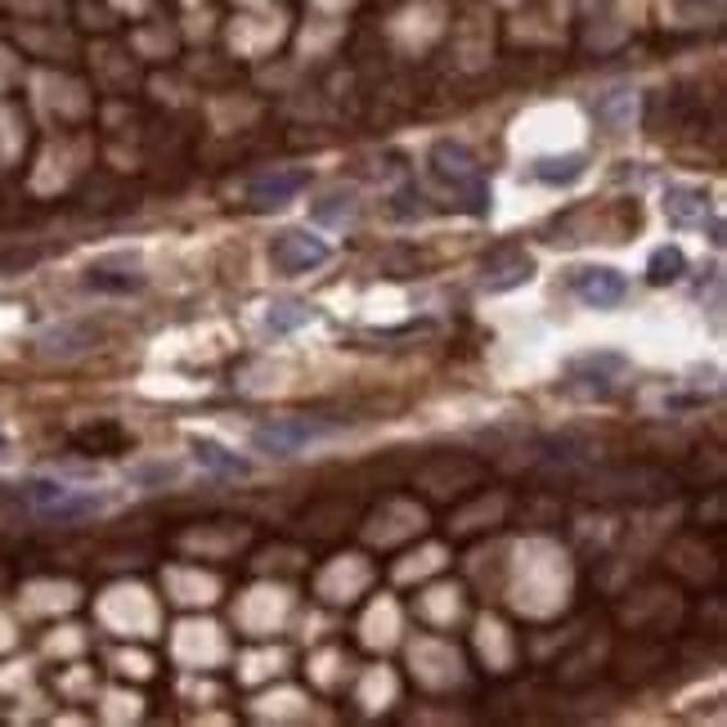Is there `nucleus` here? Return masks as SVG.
<instances>
[{"mask_svg":"<svg viewBox=\"0 0 727 727\" xmlns=\"http://www.w3.org/2000/svg\"><path fill=\"white\" fill-rule=\"evenodd\" d=\"M0 499L14 503V508H27L45 521H81V516H94V512L109 508L104 495L72 490V485H64L55 476H23L14 485H0Z\"/></svg>","mask_w":727,"mask_h":727,"instance_id":"f257e3e1","label":"nucleus"},{"mask_svg":"<svg viewBox=\"0 0 727 727\" xmlns=\"http://www.w3.org/2000/svg\"><path fill=\"white\" fill-rule=\"evenodd\" d=\"M427 175L441 184L454 203H463L472 216H485V207H490V189H485V175H480V167H476L467 144H454V139L431 144Z\"/></svg>","mask_w":727,"mask_h":727,"instance_id":"f03ea898","label":"nucleus"},{"mask_svg":"<svg viewBox=\"0 0 727 727\" xmlns=\"http://www.w3.org/2000/svg\"><path fill=\"white\" fill-rule=\"evenodd\" d=\"M332 435H337V427H328V422L274 418V422H265V427L252 431V450H261L270 458H293V454H302V450H310L319 441H332Z\"/></svg>","mask_w":727,"mask_h":727,"instance_id":"7ed1b4c3","label":"nucleus"},{"mask_svg":"<svg viewBox=\"0 0 727 727\" xmlns=\"http://www.w3.org/2000/svg\"><path fill=\"white\" fill-rule=\"evenodd\" d=\"M328 261H332V248H328L319 234H310V229H302V225L279 229V234L270 238V265H274L279 274H310V270H319V265H328Z\"/></svg>","mask_w":727,"mask_h":727,"instance_id":"20e7f679","label":"nucleus"},{"mask_svg":"<svg viewBox=\"0 0 727 727\" xmlns=\"http://www.w3.org/2000/svg\"><path fill=\"white\" fill-rule=\"evenodd\" d=\"M570 293L593 310H615L628 297V279L611 265H584V270L570 274Z\"/></svg>","mask_w":727,"mask_h":727,"instance_id":"39448f33","label":"nucleus"},{"mask_svg":"<svg viewBox=\"0 0 727 727\" xmlns=\"http://www.w3.org/2000/svg\"><path fill=\"white\" fill-rule=\"evenodd\" d=\"M624 368H628V360H624V355H611V351H602V355H579V360H570V368H566V377H570L566 386H570V391H579V396H611Z\"/></svg>","mask_w":727,"mask_h":727,"instance_id":"423d86ee","label":"nucleus"},{"mask_svg":"<svg viewBox=\"0 0 727 727\" xmlns=\"http://www.w3.org/2000/svg\"><path fill=\"white\" fill-rule=\"evenodd\" d=\"M86 287L104 297H130V293H144L149 279L139 274V257H104L86 270Z\"/></svg>","mask_w":727,"mask_h":727,"instance_id":"0eeeda50","label":"nucleus"},{"mask_svg":"<svg viewBox=\"0 0 727 727\" xmlns=\"http://www.w3.org/2000/svg\"><path fill=\"white\" fill-rule=\"evenodd\" d=\"M664 220L673 229H718L714 225V203H709V193L696 189V184H669L664 189Z\"/></svg>","mask_w":727,"mask_h":727,"instance_id":"6e6552de","label":"nucleus"},{"mask_svg":"<svg viewBox=\"0 0 727 727\" xmlns=\"http://www.w3.org/2000/svg\"><path fill=\"white\" fill-rule=\"evenodd\" d=\"M189 454H193V463H198L203 472H212V476H220V480H248V476L257 472L252 458L234 454L229 445L216 441V435H189Z\"/></svg>","mask_w":727,"mask_h":727,"instance_id":"1a4fd4ad","label":"nucleus"},{"mask_svg":"<svg viewBox=\"0 0 727 727\" xmlns=\"http://www.w3.org/2000/svg\"><path fill=\"white\" fill-rule=\"evenodd\" d=\"M530 274H535V261H530L525 252H516V248H503V252H495L490 261H485V287H490V293L521 287V283H530Z\"/></svg>","mask_w":727,"mask_h":727,"instance_id":"9d476101","label":"nucleus"},{"mask_svg":"<svg viewBox=\"0 0 727 727\" xmlns=\"http://www.w3.org/2000/svg\"><path fill=\"white\" fill-rule=\"evenodd\" d=\"M306 184H310L306 171H279V175L252 180V184H248V198H252L257 207H283V203H293Z\"/></svg>","mask_w":727,"mask_h":727,"instance_id":"9b49d317","label":"nucleus"},{"mask_svg":"<svg viewBox=\"0 0 727 727\" xmlns=\"http://www.w3.org/2000/svg\"><path fill=\"white\" fill-rule=\"evenodd\" d=\"M584 171H589L584 154H561V158H539L535 167H530V180H539V184H575Z\"/></svg>","mask_w":727,"mask_h":727,"instance_id":"f8f14e48","label":"nucleus"},{"mask_svg":"<svg viewBox=\"0 0 727 727\" xmlns=\"http://www.w3.org/2000/svg\"><path fill=\"white\" fill-rule=\"evenodd\" d=\"M315 319V310L306 306V302H274L270 310H265V328L274 332V337H293L297 328H306Z\"/></svg>","mask_w":727,"mask_h":727,"instance_id":"ddd939ff","label":"nucleus"},{"mask_svg":"<svg viewBox=\"0 0 727 727\" xmlns=\"http://www.w3.org/2000/svg\"><path fill=\"white\" fill-rule=\"evenodd\" d=\"M683 274H688V257H683V248H656V252H651V261H647V279H651L656 287L678 283Z\"/></svg>","mask_w":727,"mask_h":727,"instance_id":"4468645a","label":"nucleus"},{"mask_svg":"<svg viewBox=\"0 0 727 727\" xmlns=\"http://www.w3.org/2000/svg\"><path fill=\"white\" fill-rule=\"evenodd\" d=\"M86 342L90 337L81 328H55V332L41 337V351L45 355H77V351H86Z\"/></svg>","mask_w":727,"mask_h":727,"instance_id":"2eb2a0df","label":"nucleus"},{"mask_svg":"<svg viewBox=\"0 0 727 727\" xmlns=\"http://www.w3.org/2000/svg\"><path fill=\"white\" fill-rule=\"evenodd\" d=\"M315 220L319 225H347V220H355V193H332V198L315 203Z\"/></svg>","mask_w":727,"mask_h":727,"instance_id":"dca6fc26","label":"nucleus"},{"mask_svg":"<svg viewBox=\"0 0 727 727\" xmlns=\"http://www.w3.org/2000/svg\"><path fill=\"white\" fill-rule=\"evenodd\" d=\"M175 476H180L175 463H154V467H135V472H130L135 485H167V480H175Z\"/></svg>","mask_w":727,"mask_h":727,"instance_id":"f3484780","label":"nucleus"},{"mask_svg":"<svg viewBox=\"0 0 727 727\" xmlns=\"http://www.w3.org/2000/svg\"><path fill=\"white\" fill-rule=\"evenodd\" d=\"M0 458H10V435H5V427H0Z\"/></svg>","mask_w":727,"mask_h":727,"instance_id":"a211bd4d","label":"nucleus"}]
</instances>
